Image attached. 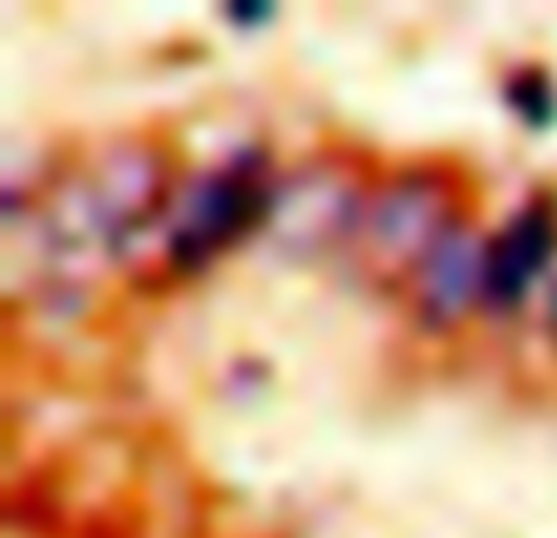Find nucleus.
Here are the masks:
<instances>
[{"label": "nucleus", "instance_id": "nucleus-5", "mask_svg": "<svg viewBox=\"0 0 557 538\" xmlns=\"http://www.w3.org/2000/svg\"><path fill=\"white\" fill-rule=\"evenodd\" d=\"M557 255V216L553 206H529L513 216V225H504V235L490 245V298L494 308H513L539 274L553 265Z\"/></svg>", "mask_w": 557, "mask_h": 538}, {"label": "nucleus", "instance_id": "nucleus-3", "mask_svg": "<svg viewBox=\"0 0 557 538\" xmlns=\"http://www.w3.org/2000/svg\"><path fill=\"white\" fill-rule=\"evenodd\" d=\"M357 216L362 196L343 167H304L284 186H274L270 201V225L288 250H323L333 241H347Z\"/></svg>", "mask_w": 557, "mask_h": 538}, {"label": "nucleus", "instance_id": "nucleus-1", "mask_svg": "<svg viewBox=\"0 0 557 538\" xmlns=\"http://www.w3.org/2000/svg\"><path fill=\"white\" fill-rule=\"evenodd\" d=\"M455 186L445 172H406L362 201L352 225V250L367 274L416 279L425 255L455 231Z\"/></svg>", "mask_w": 557, "mask_h": 538}, {"label": "nucleus", "instance_id": "nucleus-6", "mask_svg": "<svg viewBox=\"0 0 557 538\" xmlns=\"http://www.w3.org/2000/svg\"><path fill=\"white\" fill-rule=\"evenodd\" d=\"M553 308H557V269H553Z\"/></svg>", "mask_w": 557, "mask_h": 538}, {"label": "nucleus", "instance_id": "nucleus-4", "mask_svg": "<svg viewBox=\"0 0 557 538\" xmlns=\"http://www.w3.org/2000/svg\"><path fill=\"white\" fill-rule=\"evenodd\" d=\"M490 245L474 225H455L416 269V308L425 323H460L480 298H490Z\"/></svg>", "mask_w": 557, "mask_h": 538}, {"label": "nucleus", "instance_id": "nucleus-2", "mask_svg": "<svg viewBox=\"0 0 557 538\" xmlns=\"http://www.w3.org/2000/svg\"><path fill=\"white\" fill-rule=\"evenodd\" d=\"M270 201L274 186L264 182L260 157H231L225 167L196 176L172 201V225H166L172 269H201L231 241H240L255 225L270 221Z\"/></svg>", "mask_w": 557, "mask_h": 538}]
</instances>
